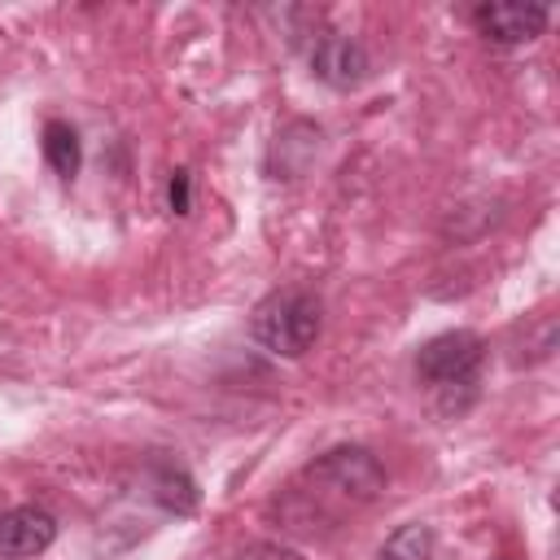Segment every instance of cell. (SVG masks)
<instances>
[{"label":"cell","mask_w":560,"mask_h":560,"mask_svg":"<svg viewBox=\"0 0 560 560\" xmlns=\"http://www.w3.org/2000/svg\"><path fill=\"white\" fill-rule=\"evenodd\" d=\"M236 560H302L293 547H280V542H254V547H245Z\"/></svg>","instance_id":"cell-10"},{"label":"cell","mask_w":560,"mask_h":560,"mask_svg":"<svg viewBox=\"0 0 560 560\" xmlns=\"http://www.w3.org/2000/svg\"><path fill=\"white\" fill-rule=\"evenodd\" d=\"M44 158H48V166L61 179H74L79 175V136H74L70 122H61V118L44 122Z\"/></svg>","instance_id":"cell-7"},{"label":"cell","mask_w":560,"mask_h":560,"mask_svg":"<svg viewBox=\"0 0 560 560\" xmlns=\"http://www.w3.org/2000/svg\"><path fill=\"white\" fill-rule=\"evenodd\" d=\"M153 486H158V503L162 508H171V512H192L197 508V486L179 468H162Z\"/></svg>","instance_id":"cell-9"},{"label":"cell","mask_w":560,"mask_h":560,"mask_svg":"<svg viewBox=\"0 0 560 560\" xmlns=\"http://www.w3.org/2000/svg\"><path fill=\"white\" fill-rule=\"evenodd\" d=\"M429 556H433V534H429V525L411 521V525H402L385 538L376 560H429Z\"/></svg>","instance_id":"cell-8"},{"label":"cell","mask_w":560,"mask_h":560,"mask_svg":"<svg viewBox=\"0 0 560 560\" xmlns=\"http://www.w3.org/2000/svg\"><path fill=\"white\" fill-rule=\"evenodd\" d=\"M381 490H385V472L376 455L363 446H337L298 472V481L280 499V516L293 529L315 534L324 525H337L346 512L372 503Z\"/></svg>","instance_id":"cell-1"},{"label":"cell","mask_w":560,"mask_h":560,"mask_svg":"<svg viewBox=\"0 0 560 560\" xmlns=\"http://www.w3.org/2000/svg\"><path fill=\"white\" fill-rule=\"evenodd\" d=\"M481 337L477 332H442L433 341L420 346L416 354V376L438 389V394H455V389H472L477 385V368H481Z\"/></svg>","instance_id":"cell-3"},{"label":"cell","mask_w":560,"mask_h":560,"mask_svg":"<svg viewBox=\"0 0 560 560\" xmlns=\"http://www.w3.org/2000/svg\"><path fill=\"white\" fill-rule=\"evenodd\" d=\"M319 328H324V311H319V298L306 289H276L271 298L254 306V319H249V337L262 350L284 354V359L306 354Z\"/></svg>","instance_id":"cell-2"},{"label":"cell","mask_w":560,"mask_h":560,"mask_svg":"<svg viewBox=\"0 0 560 560\" xmlns=\"http://www.w3.org/2000/svg\"><path fill=\"white\" fill-rule=\"evenodd\" d=\"M311 70L332 88H359L368 79V52L350 35H319L311 48Z\"/></svg>","instance_id":"cell-6"},{"label":"cell","mask_w":560,"mask_h":560,"mask_svg":"<svg viewBox=\"0 0 560 560\" xmlns=\"http://www.w3.org/2000/svg\"><path fill=\"white\" fill-rule=\"evenodd\" d=\"M57 538V521L44 508H13L0 516V560H35Z\"/></svg>","instance_id":"cell-5"},{"label":"cell","mask_w":560,"mask_h":560,"mask_svg":"<svg viewBox=\"0 0 560 560\" xmlns=\"http://www.w3.org/2000/svg\"><path fill=\"white\" fill-rule=\"evenodd\" d=\"M171 210L175 214H188V171H175L171 175Z\"/></svg>","instance_id":"cell-11"},{"label":"cell","mask_w":560,"mask_h":560,"mask_svg":"<svg viewBox=\"0 0 560 560\" xmlns=\"http://www.w3.org/2000/svg\"><path fill=\"white\" fill-rule=\"evenodd\" d=\"M472 22L494 44H525V39H538L542 35L547 9L542 4H521V0H494V4H481L472 13Z\"/></svg>","instance_id":"cell-4"}]
</instances>
